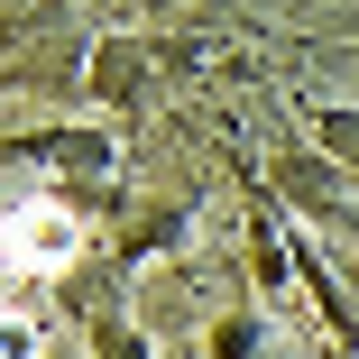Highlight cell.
Masks as SVG:
<instances>
[{
	"mask_svg": "<svg viewBox=\"0 0 359 359\" xmlns=\"http://www.w3.org/2000/svg\"><path fill=\"white\" fill-rule=\"evenodd\" d=\"M74 212H55V203H19L10 212V258L19 267H65V258H74Z\"/></svg>",
	"mask_w": 359,
	"mask_h": 359,
	"instance_id": "1",
	"label": "cell"
}]
</instances>
